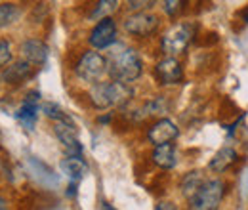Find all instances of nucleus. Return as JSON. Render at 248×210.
<instances>
[{"label": "nucleus", "mask_w": 248, "mask_h": 210, "mask_svg": "<svg viewBox=\"0 0 248 210\" xmlns=\"http://www.w3.org/2000/svg\"><path fill=\"white\" fill-rule=\"evenodd\" d=\"M6 209H8V203L4 199H0V210H6Z\"/></svg>", "instance_id": "a878e982"}, {"label": "nucleus", "mask_w": 248, "mask_h": 210, "mask_svg": "<svg viewBox=\"0 0 248 210\" xmlns=\"http://www.w3.org/2000/svg\"><path fill=\"white\" fill-rule=\"evenodd\" d=\"M62 170L67 178H71V181L82 180L88 174V166H86V162L82 161L80 155H69L67 159H63Z\"/></svg>", "instance_id": "ddd939ff"}, {"label": "nucleus", "mask_w": 248, "mask_h": 210, "mask_svg": "<svg viewBox=\"0 0 248 210\" xmlns=\"http://www.w3.org/2000/svg\"><path fill=\"white\" fill-rule=\"evenodd\" d=\"M162 2H164V12L168 16H172V17L180 14L182 4H184V0H162Z\"/></svg>", "instance_id": "4be33fe9"}, {"label": "nucleus", "mask_w": 248, "mask_h": 210, "mask_svg": "<svg viewBox=\"0 0 248 210\" xmlns=\"http://www.w3.org/2000/svg\"><path fill=\"white\" fill-rule=\"evenodd\" d=\"M156 209H176V207H172L170 203H162V205H158Z\"/></svg>", "instance_id": "393cba45"}, {"label": "nucleus", "mask_w": 248, "mask_h": 210, "mask_svg": "<svg viewBox=\"0 0 248 210\" xmlns=\"http://www.w3.org/2000/svg\"><path fill=\"white\" fill-rule=\"evenodd\" d=\"M193 36H195V25H191V23H178V25H174L172 29L166 31V34L160 40L162 52L168 54V56H178V54L186 52L187 46L193 40Z\"/></svg>", "instance_id": "7ed1b4c3"}, {"label": "nucleus", "mask_w": 248, "mask_h": 210, "mask_svg": "<svg viewBox=\"0 0 248 210\" xmlns=\"http://www.w3.org/2000/svg\"><path fill=\"white\" fill-rule=\"evenodd\" d=\"M189 4H199V2H202V0H187Z\"/></svg>", "instance_id": "cd10ccee"}, {"label": "nucleus", "mask_w": 248, "mask_h": 210, "mask_svg": "<svg viewBox=\"0 0 248 210\" xmlns=\"http://www.w3.org/2000/svg\"><path fill=\"white\" fill-rule=\"evenodd\" d=\"M31 75H32L31 63L23 60V61L14 63L12 67L6 69V73H4V81H6V82H12V84H17V82H23L25 79H29Z\"/></svg>", "instance_id": "2eb2a0df"}, {"label": "nucleus", "mask_w": 248, "mask_h": 210, "mask_svg": "<svg viewBox=\"0 0 248 210\" xmlns=\"http://www.w3.org/2000/svg\"><path fill=\"white\" fill-rule=\"evenodd\" d=\"M54 132H56L58 140L63 144L67 155H82V145L78 142L77 128H75V124L71 120H56Z\"/></svg>", "instance_id": "0eeeda50"}, {"label": "nucleus", "mask_w": 248, "mask_h": 210, "mask_svg": "<svg viewBox=\"0 0 248 210\" xmlns=\"http://www.w3.org/2000/svg\"><path fill=\"white\" fill-rule=\"evenodd\" d=\"M141 60L136 50L132 48H121V52H111V58L107 61V73L113 81L121 82H134L141 75Z\"/></svg>", "instance_id": "f257e3e1"}, {"label": "nucleus", "mask_w": 248, "mask_h": 210, "mask_svg": "<svg viewBox=\"0 0 248 210\" xmlns=\"http://www.w3.org/2000/svg\"><path fill=\"white\" fill-rule=\"evenodd\" d=\"M155 73L160 84H178L184 79V69H182L180 61L174 60V58H166V60L158 61Z\"/></svg>", "instance_id": "9d476101"}, {"label": "nucleus", "mask_w": 248, "mask_h": 210, "mask_svg": "<svg viewBox=\"0 0 248 210\" xmlns=\"http://www.w3.org/2000/svg\"><path fill=\"white\" fill-rule=\"evenodd\" d=\"M21 56L31 65H42L48 58V48H46V44L42 40L29 38V40H25L21 44Z\"/></svg>", "instance_id": "9b49d317"}, {"label": "nucleus", "mask_w": 248, "mask_h": 210, "mask_svg": "<svg viewBox=\"0 0 248 210\" xmlns=\"http://www.w3.org/2000/svg\"><path fill=\"white\" fill-rule=\"evenodd\" d=\"M67 195H69V197H75V195H77V181H73V183H71V187H69Z\"/></svg>", "instance_id": "b1692460"}, {"label": "nucleus", "mask_w": 248, "mask_h": 210, "mask_svg": "<svg viewBox=\"0 0 248 210\" xmlns=\"http://www.w3.org/2000/svg\"><path fill=\"white\" fill-rule=\"evenodd\" d=\"M119 8V0H99L97 6L93 8V12L90 14L92 21H99L103 17H109L111 14H115Z\"/></svg>", "instance_id": "6ab92c4d"}, {"label": "nucleus", "mask_w": 248, "mask_h": 210, "mask_svg": "<svg viewBox=\"0 0 248 210\" xmlns=\"http://www.w3.org/2000/svg\"><path fill=\"white\" fill-rule=\"evenodd\" d=\"M204 181H206V178H204V174L201 170H193V172H189V174L184 176V180H182V193H184V197H186L187 201L197 195V191L202 187Z\"/></svg>", "instance_id": "dca6fc26"}, {"label": "nucleus", "mask_w": 248, "mask_h": 210, "mask_svg": "<svg viewBox=\"0 0 248 210\" xmlns=\"http://www.w3.org/2000/svg\"><path fill=\"white\" fill-rule=\"evenodd\" d=\"M12 61V44L8 40H0V67H6L10 65Z\"/></svg>", "instance_id": "412c9836"}, {"label": "nucleus", "mask_w": 248, "mask_h": 210, "mask_svg": "<svg viewBox=\"0 0 248 210\" xmlns=\"http://www.w3.org/2000/svg\"><path fill=\"white\" fill-rule=\"evenodd\" d=\"M42 113H46V117L54 120H71L56 103H42Z\"/></svg>", "instance_id": "aec40b11"}, {"label": "nucleus", "mask_w": 248, "mask_h": 210, "mask_svg": "<svg viewBox=\"0 0 248 210\" xmlns=\"http://www.w3.org/2000/svg\"><path fill=\"white\" fill-rule=\"evenodd\" d=\"M115 38H117V23L111 17L99 19V23L90 32V44L97 50L109 48L115 42Z\"/></svg>", "instance_id": "6e6552de"}, {"label": "nucleus", "mask_w": 248, "mask_h": 210, "mask_svg": "<svg viewBox=\"0 0 248 210\" xmlns=\"http://www.w3.org/2000/svg\"><path fill=\"white\" fill-rule=\"evenodd\" d=\"M107 73V60L97 52H86L77 63V75L84 82H99V79Z\"/></svg>", "instance_id": "39448f33"}, {"label": "nucleus", "mask_w": 248, "mask_h": 210, "mask_svg": "<svg viewBox=\"0 0 248 210\" xmlns=\"http://www.w3.org/2000/svg\"><path fill=\"white\" fill-rule=\"evenodd\" d=\"M19 17H21V10L16 4H10V2L0 4V29L12 27Z\"/></svg>", "instance_id": "a211bd4d"}, {"label": "nucleus", "mask_w": 248, "mask_h": 210, "mask_svg": "<svg viewBox=\"0 0 248 210\" xmlns=\"http://www.w3.org/2000/svg\"><path fill=\"white\" fill-rule=\"evenodd\" d=\"M126 2H128L130 10H134V12H141V10H149L156 0H126Z\"/></svg>", "instance_id": "5701e85b"}, {"label": "nucleus", "mask_w": 248, "mask_h": 210, "mask_svg": "<svg viewBox=\"0 0 248 210\" xmlns=\"http://www.w3.org/2000/svg\"><path fill=\"white\" fill-rule=\"evenodd\" d=\"M134 96V90L121 81L111 82H95L90 90V99L97 109H109V107H121L128 103Z\"/></svg>", "instance_id": "f03ea898"}, {"label": "nucleus", "mask_w": 248, "mask_h": 210, "mask_svg": "<svg viewBox=\"0 0 248 210\" xmlns=\"http://www.w3.org/2000/svg\"><path fill=\"white\" fill-rule=\"evenodd\" d=\"M225 185L221 180H206L195 197L189 199V207L197 210H214L219 207Z\"/></svg>", "instance_id": "20e7f679"}, {"label": "nucleus", "mask_w": 248, "mask_h": 210, "mask_svg": "<svg viewBox=\"0 0 248 210\" xmlns=\"http://www.w3.org/2000/svg\"><path fill=\"white\" fill-rule=\"evenodd\" d=\"M241 16H243V17H245V19H247V21H248V10H245V12L241 14Z\"/></svg>", "instance_id": "bb28decb"}, {"label": "nucleus", "mask_w": 248, "mask_h": 210, "mask_svg": "<svg viewBox=\"0 0 248 210\" xmlns=\"http://www.w3.org/2000/svg\"><path fill=\"white\" fill-rule=\"evenodd\" d=\"M235 161H237V153L231 149V147H223V149L217 151L216 155H214V159L210 161V170L216 172V174H221V172H225Z\"/></svg>", "instance_id": "f3484780"}, {"label": "nucleus", "mask_w": 248, "mask_h": 210, "mask_svg": "<svg viewBox=\"0 0 248 210\" xmlns=\"http://www.w3.org/2000/svg\"><path fill=\"white\" fill-rule=\"evenodd\" d=\"M178 134H180V130H178V126H176L172 120L160 119L158 122H155V124L149 128L147 138H149V142H151L153 145H162V144L174 142V140L178 138Z\"/></svg>", "instance_id": "1a4fd4ad"}, {"label": "nucleus", "mask_w": 248, "mask_h": 210, "mask_svg": "<svg viewBox=\"0 0 248 210\" xmlns=\"http://www.w3.org/2000/svg\"><path fill=\"white\" fill-rule=\"evenodd\" d=\"M38 99H40V94L36 90H32L27 94V97H25V101H23V105L19 107V111H17V119L21 120L29 130H31L32 126H34V122H36V117H38Z\"/></svg>", "instance_id": "f8f14e48"}, {"label": "nucleus", "mask_w": 248, "mask_h": 210, "mask_svg": "<svg viewBox=\"0 0 248 210\" xmlns=\"http://www.w3.org/2000/svg\"><path fill=\"white\" fill-rule=\"evenodd\" d=\"M124 29L134 36H149L158 29V17L145 10L134 12L132 16L124 19Z\"/></svg>", "instance_id": "423d86ee"}, {"label": "nucleus", "mask_w": 248, "mask_h": 210, "mask_svg": "<svg viewBox=\"0 0 248 210\" xmlns=\"http://www.w3.org/2000/svg\"><path fill=\"white\" fill-rule=\"evenodd\" d=\"M153 162H155L158 168L162 170H170L176 166L178 162V155H176V147L170 144H162V145H155L153 151Z\"/></svg>", "instance_id": "4468645a"}]
</instances>
